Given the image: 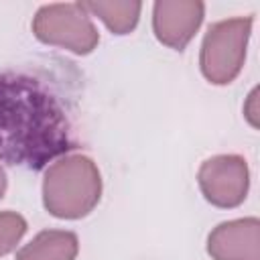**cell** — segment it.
Listing matches in <instances>:
<instances>
[{"label": "cell", "instance_id": "cell-2", "mask_svg": "<svg viewBox=\"0 0 260 260\" xmlns=\"http://www.w3.org/2000/svg\"><path fill=\"white\" fill-rule=\"evenodd\" d=\"M102 197V175L85 154H67L55 160L43 177V205L59 219L87 215Z\"/></svg>", "mask_w": 260, "mask_h": 260}, {"label": "cell", "instance_id": "cell-5", "mask_svg": "<svg viewBox=\"0 0 260 260\" xmlns=\"http://www.w3.org/2000/svg\"><path fill=\"white\" fill-rule=\"evenodd\" d=\"M199 189L203 197L223 209L244 203L250 187L248 162L238 154H217L207 158L197 173Z\"/></svg>", "mask_w": 260, "mask_h": 260}, {"label": "cell", "instance_id": "cell-12", "mask_svg": "<svg viewBox=\"0 0 260 260\" xmlns=\"http://www.w3.org/2000/svg\"><path fill=\"white\" fill-rule=\"evenodd\" d=\"M4 193H6V173H4V169L0 167V199L4 197Z\"/></svg>", "mask_w": 260, "mask_h": 260}, {"label": "cell", "instance_id": "cell-3", "mask_svg": "<svg viewBox=\"0 0 260 260\" xmlns=\"http://www.w3.org/2000/svg\"><path fill=\"white\" fill-rule=\"evenodd\" d=\"M252 32V16H238L213 22L201 45V73L215 85L232 83L246 59V47Z\"/></svg>", "mask_w": 260, "mask_h": 260}, {"label": "cell", "instance_id": "cell-1", "mask_svg": "<svg viewBox=\"0 0 260 260\" xmlns=\"http://www.w3.org/2000/svg\"><path fill=\"white\" fill-rule=\"evenodd\" d=\"M77 148L71 106L43 73H0V160L41 171Z\"/></svg>", "mask_w": 260, "mask_h": 260}, {"label": "cell", "instance_id": "cell-7", "mask_svg": "<svg viewBox=\"0 0 260 260\" xmlns=\"http://www.w3.org/2000/svg\"><path fill=\"white\" fill-rule=\"evenodd\" d=\"M213 260H260V221L244 217L219 223L207 238Z\"/></svg>", "mask_w": 260, "mask_h": 260}, {"label": "cell", "instance_id": "cell-8", "mask_svg": "<svg viewBox=\"0 0 260 260\" xmlns=\"http://www.w3.org/2000/svg\"><path fill=\"white\" fill-rule=\"evenodd\" d=\"M79 240L67 230H45L16 252V260H75Z\"/></svg>", "mask_w": 260, "mask_h": 260}, {"label": "cell", "instance_id": "cell-11", "mask_svg": "<svg viewBox=\"0 0 260 260\" xmlns=\"http://www.w3.org/2000/svg\"><path fill=\"white\" fill-rule=\"evenodd\" d=\"M256 95H258V89H254L252 93H250V98H248V106H246V116H248V120H250V124L256 128L258 126V120H256V108H254V104H256Z\"/></svg>", "mask_w": 260, "mask_h": 260}, {"label": "cell", "instance_id": "cell-6", "mask_svg": "<svg viewBox=\"0 0 260 260\" xmlns=\"http://www.w3.org/2000/svg\"><path fill=\"white\" fill-rule=\"evenodd\" d=\"M205 4L199 0H158L152 8L154 37L177 51H183L203 22Z\"/></svg>", "mask_w": 260, "mask_h": 260}, {"label": "cell", "instance_id": "cell-10", "mask_svg": "<svg viewBox=\"0 0 260 260\" xmlns=\"http://www.w3.org/2000/svg\"><path fill=\"white\" fill-rule=\"evenodd\" d=\"M26 234V219L16 211H0V256L10 254Z\"/></svg>", "mask_w": 260, "mask_h": 260}, {"label": "cell", "instance_id": "cell-4", "mask_svg": "<svg viewBox=\"0 0 260 260\" xmlns=\"http://www.w3.org/2000/svg\"><path fill=\"white\" fill-rule=\"evenodd\" d=\"M32 32L41 43L67 49L75 55H87L100 43V32L81 2L41 6L32 18Z\"/></svg>", "mask_w": 260, "mask_h": 260}, {"label": "cell", "instance_id": "cell-9", "mask_svg": "<svg viewBox=\"0 0 260 260\" xmlns=\"http://www.w3.org/2000/svg\"><path fill=\"white\" fill-rule=\"evenodd\" d=\"M85 12L91 16H98L114 35H128L134 30L142 4L136 0H126V2H102V0H91V2H81Z\"/></svg>", "mask_w": 260, "mask_h": 260}]
</instances>
